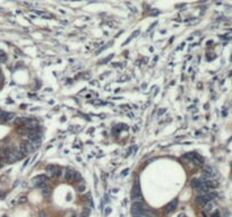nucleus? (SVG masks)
Segmentation results:
<instances>
[{
  "label": "nucleus",
  "mask_w": 232,
  "mask_h": 217,
  "mask_svg": "<svg viewBox=\"0 0 232 217\" xmlns=\"http://www.w3.org/2000/svg\"><path fill=\"white\" fill-rule=\"evenodd\" d=\"M32 182H33L34 186H43V184L47 183V176L41 174V175H38L32 179Z\"/></svg>",
  "instance_id": "20e7f679"
},
{
  "label": "nucleus",
  "mask_w": 232,
  "mask_h": 217,
  "mask_svg": "<svg viewBox=\"0 0 232 217\" xmlns=\"http://www.w3.org/2000/svg\"><path fill=\"white\" fill-rule=\"evenodd\" d=\"M42 187V195H43V197H45V198H48V197H50V195H51V192H52V190H51V188L49 187L48 184L45 183L43 184V186H41Z\"/></svg>",
  "instance_id": "0eeeda50"
},
{
  "label": "nucleus",
  "mask_w": 232,
  "mask_h": 217,
  "mask_svg": "<svg viewBox=\"0 0 232 217\" xmlns=\"http://www.w3.org/2000/svg\"><path fill=\"white\" fill-rule=\"evenodd\" d=\"M212 217H221V216H220V214H219V213L216 211V213H213V214H212Z\"/></svg>",
  "instance_id": "ddd939ff"
},
{
  "label": "nucleus",
  "mask_w": 232,
  "mask_h": 217,
  "mask_svg": "<svg viewBox=\"0 0 232 217\" xmlns=\"http://www.w3.org/2000/svg\"><path fill=\"white\" fill-rule=\"evenodd\" d=\"M134 217H150V215H148V213H147V211H144V213L137 214V215H135Z\"/></svg>",
  "instance_id": "9d476101"
},
{
  "label": "nucleus",
  "mask_w": 232,
  "mask_h": 217,
  "mask_svg": "<svg viewBox=\"0 0 232 217\" xmlns=\"http://www.w3.org/2000/svg\"><path fill=\"white\" fill-rule=\"evenodd\" d=\"M110 213H111V209H110V208H108V209H105V215H109Z\"/></svg>",
  "instance_id": "4468645a"
},
{
  "label": "nucleus",
  "mask_w": 232,
  "mask_h": 217,
  "mask_svg": "<svg viewBox=\"0 0 232 217\" xmlns=\"http://www.w3.org/2000/svg\"><path fill=\"white\" fill-rule=\"evenodd\" d=\"M82 179V176H80V174H79L78 172H75V175H74V180H76V181H78L79 182V180Z\"/></svg>",
  "instance_id": "f8f14e48"
},
{
  "label": "nucleus",
  "mask_w": 232,
  "mask_h": 217,
  "mask_svg": "<svg viewBox=\"0 0 232 217\" xmlns=\"http://www.w3.org/2000/svg\"><path fill=\"white\" fill-rule=\"evenodd\" d=\"M74 175H75V171H73V170H66V172H65V179L67 180V181H73L74 180Z\"/></svg>",
  "instance_id": "6e6552de"
},
{
  "label": "nucleus",
  "mask_w": 232,
  "mask_h": 217,
  "mask_svg": "<svg viewBox=\"0 0 232 217\" xmlns=\"http://www.w3.org/2000/svg\"><path fill=\"white\" fill-rule=\"evenodd\" d=\"M84 190H85V184H84V182H80V184L78 186V191L79 192H83Z\"/></svg>",
  "instance_id": "9b49d317"
},
{
  "label": "nucleus",
  "mask_w": 232,
  "mask_h": 217,
  "mask_svg": "<svg viewBox=\"0 0 232 217\" xmlns=\"http://www.w3.org/2000/svg\"><path fill=\"white\" fill-rule=\"evenodd\" d=\"M214 209H215V202H214L213 200L206 202L205 205H204V211H205L206 214L213 213Z\"/></svg>",
  "instance_id": "39448f33"
},
{
  "label": "nucleus",
  "mask_w": 232,
  "mask_h": 217,
  "mask_svg": "<svg viewBox=\"0 0 232 217\" xmlns=\"http://www.w3.org/2000/svg\"><path fill=\"white\" fill-rule=\"evenodd\" d=\"M200 183H202V180H198V179H194L193 181H191V187L194 188V189H198L199 186H200Z\"/></svg>",
  "instance_id": "1a4fd4ad"
},
{
  "label": "nucleus",
  "mask_w": 232,
  "mask_h": 217,
  "mask_svg": "<svg viewBox=\"0 0 232 217\" xmlns=\"http://www.w3.org/2000/svg\"><path fill=\"white\" fill-rule=\"evenodd\" d=\"M133 202H140L143 201V196L142 192H140V187H139V182L138 180H136L135 186L133 188Z\"/></svg>",
  "instance_id": "f257e3e1"
},
{
  "label": "nucleus",
  "mask_w": 232,
  "mask_h": 217,
  "mask_svg": "<svg viewBox=\"0 0 232 217\" xmlns=\"http://www.w3.org/2000/svg\"><path fill=\"white\" fill-rule=\"evenodd\" d=\"M177 206H178V199H173V200H171V201L164 207V213L165 214L172 213L173 210H176Z\"/></svg>",
  "instance_id": "7ed1b4c3"
},
{
  "label": "nucleus",
  "mask_w": 232,
  "mask_h": 217,
  "mask_svg": "<svg viewBox=\"0 0 232 217\" xmlns=\"http://www.w3.org/2000/svg\"><path fill=\"white\" fill-rule=\"evenodd\" d=\"M144 211H146L144 202L143 201L133 202V206H131V214H133V216H135V215H137V214L144 213Z\"/></svg>",
  "instance_id": "f03ea898"
},
{
  "label": "nucleus",
  "mask_w": 232,
  "mask_h": 217,
  "mask_svg": "<svg viewBox=\"0 0 232 217\" xmlns=\"http://www.w3.org/2000/svg\"><path fill=\"white\" fill-rule=\"evenodd\" d=\"M57 171H58V167H57L56 165H52V164L48 165L47 168H45V172H47V174H48L49 176H56Z\"/></svg>",
  "instance_id": "423d86ee"
}]
</instances>
